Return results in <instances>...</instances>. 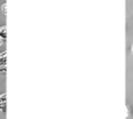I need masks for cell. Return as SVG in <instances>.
<instances>
[{"label": "cell", "instance_id": "obj_3", "mask_svg": "<svg viewBox=\"0 0 133 119\" xmlns=\"http://www.w3.org/2000/svg\"><path fill=\"white\" fill-rule=\"evenodd\" d=\"M7 53L6 51H4L2 54H0V65H2V64H6L7 62Z\"/></svg>", "mask_w": 133, "mask_h": 119}, {"label": "cell", "instance_id": "obj_7", "mask_svg": "<svg viewBox=\"0 0 133 119\" xmlns=\"http://www.w3.org/2000/svg\"><path fill=\"white\" fill-rule=\"evenodd\" d=\"M132 55H133V46H132Z\"/></svg>", "mask_w": 133, "mask_h": 119}, {"label": "cell", "instance_id": "obj_1", "mask_svg": "<svg viewBox=\"0 0 133 119\" xmlns=\"http://www.w3.org/2000/svg\"><path fill=\"white\" fill-rule=\"evenodd\" d=\"M0 111L2 113H6L7 111V96L6 94L0 95Z\"/></svg>", "mask_w": 133, "mask_h": 119}, {"label": "cell", "instance_id": "obj_2", "mask_svg": "<svg viewBox=\"0 0 133 119\" xmlns=\"http://www.w3.org/2000/svg\"><path fill=\"white\" fill-rule=\"evenodd\" d=\"M0 39H1L2 41H5V40L7 39V28H6V26L0 27Z\"/></svg>", "mask_w": 133, "mask_h": 119}, {"label": "cell", "instance_id": "obj_5", "mask_svg": "<svg viewBox=\"0 0 133 119\" xmlns=\"http://www.w3.org/2000/svg\"><path fill=\"white\" fill-rule=\"evenodd\" d=\"M2 12L4 14H7V4H2Z\"/></svg>", "mask_w": 133, "mask_h": 119}, {"label": "cell", "instance_id": "obj_4", "mask_svg": "<svg viewBox=\"0 0 133 119\" xmlns=\"http://www.w3.org/2000/svg\"><path fill=\"white\" fill-rule=\"evenodd\" d=\"M6 71H7L6 64H2V65H0V72H2V74H6Z\"/></svg>", "mask_w": 133, "mask_h": 119}, {"label": "cell", "instance_id": "obj_6", "mask_svg": "<svg viewBox=\"0 0 133 119\" xmlns=\"http://www.w3.org/2000/svg\"><path fill=\"white\" fill-rule=\"evenodd\" d=\"M1 44H2V40L0 39V47H1Z\"/></svg>", "mask_w": 133, "mask_h": 119}]
</instances>
